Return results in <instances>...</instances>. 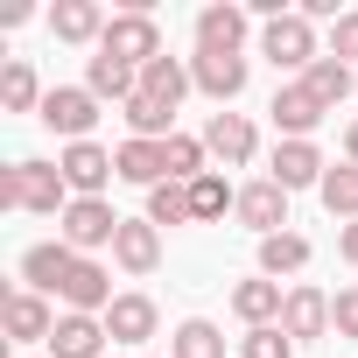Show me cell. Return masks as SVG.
Masks as SVG:
<instances>
[{
    "mask_svg": "<svg viewBox=\"0 0 358 358\" xmlns=\"http://www.w3.org/2000/svg\"><path fill=\"white\" fill-rule=\"evenodd\" d=\"M169 358H225V330H218V323H204V316L176 323V337H169Z\"/></svg>",
    "mask_w": 358,
    "mask_h": 358,
    "instance_id": "obj_28",
    "label": "cell"
},
{
    "mask_svg": "<svg viewBox=\"0 0 358 358\" xmlns=\"http://www.w3.org/2000/svg\"><path fill=\"white\" fill-rule=\"evenodd\" d=\"M106 337H113V330H106V316H78V309H71V316H57L50 358H99V351H106Z\"/></svg>",
    "mask_w": 358,
    "mask_h": 358,
    "instance_id": "obj_16",
    "label": "cell"
},
{
    "mask_svg": "<svg viewBox=\"0 0 358 358\" xmlns=\"http://www.w3.org/2000/svg\"><path fill=\"white\" fill-rule=\"evenodd\" d=\"M267 113H274L281 141H309V134L323 127V113H330V106H323V99H316V92L302 85V78H288V85L274 92V106H267Z\"/></svg>",
    "mask_w": 358,
    "mask_h": 358,
    "instance_id": "obj_6",
    "label": "cell"
},
{
    "mask_svg": "<svg viewBox=\"0 0 358 358\" xmlns=\"http://www.w3.org/2000/svg\"><path fill=\"white\" fill-rule=\"evenodd\" d=\"M120 225H127V218H120L106 197H71V211L57 218V239H64L71 253H85V260H92L99 246H113V239H120Z\"/></svg>",
    "mask_w": 358,
    "mask_h": 358,
    "instance_id": "obj_2",
    "label": "cell"
},
{
    "mask_svg": "<svg viewBox=\"0 0 358 358\" xmlns=\"http://www.w3.org/2000/svg\"><path fill=\"white\" fill-rule=\"evenodd\" d=\"M281 330H288L295 344H302V337H323V330H330V295L309 288V281H295L288 302H281Z\"/></svg>",
    "mask_w": 358,
    "mask_h": 358,
    "instance_id": "obj_11",
    "label": "cell"
},
{
    "mask_svg": "<svg viewBox=\"0 0 358 358\" xmlns=\"http://www.w3.org/2000/svg\"><path fill=\"white\" fill-rule=\"evenodd\" d=\"M155 323H162V316H155V302H148V295H120V302L106 309L113 344H148V337H155Z\"/></svg>",
    "mask_w": 358,
    "mask_h": 358,
    "instance_id": "obj_21",
    "label": "cell"
},
{
    "mask_svg": "<svg viewBox=\"0 0 358 358\" xmlns=\"http://www.w3.org/2000/svg\"><path fill=\"white\" fill-rule=\"evenodd\" d=\"M8 337H15V344H50V337H57V316H50V302H43L36 288H15V295H8Z\"/></svg>",
    "mask_w": 358,
    "mask_h": 358,
    "instance_id": "obj_15",
    "label": "cell"
},
{
    "mask_svg": "<svg viewBox=\"0 0 358 358\" xmlns=\"http://www.w3.org/2000/svg\"><path fill=\"white\" fill-rule=\"evenodd\" d=\"M113 260H120L127 274H155V267H162V225L127 218V225H120V239H113Z\"/></svg>",
    "mask_w": 358,
    "mask_h": 358,
    "instance_id": "obj_14",
    "label": "cell"
},
{
    "mask_svg": "<svg viewBox=\"0 0 358 358\" xmlns=\"http://www.w3.org/2000/svg\"><path fill=\"white\" fill-rule=\"evenodd\" d=\"M302 267H309V239H302V232H274V239H260V274H267V281L302 274Z\"/></svg>",
    "mask_w": 358,
    "mask_h": 358,
    "instance_id": "obj_27",
    "label": "cell"
},
{
    "mask_svg": "<svg viewBox=\"0 0 358 358\" xmlns=\"http://www.w3.org/2000/svg\"><path fill=\"white\" fill-rule=\"evenodd\" d=\"M71 267H78V253H71L64 239H43V246H29V253H22V274H29V288H36V295H57Z\"/></svg>",
    "mask_w": 358,
    "mask_h": 358,
    "instance_id": "obj_18",
    "label": "cell"
},
{
    "mask_svg": "<svg viewBox=\"0 0 358 358\" xmlns=\"http://www.w3.org/2000/svg\"><path fill=\"white\" fill-rule=\"evenodd\" d=\"M190 78H197V92H211L218 106H232V99L246 92V57H211V50H197V57H190Z\"/></svg>",
    "mask_w": 358,
    "mask_h": 358,
    "instance_id": "obj_12",
    "label": "cell"
},
{
    "mask_svg": "<svg viewBox=\"0 0 358 358\" xmlns=\"http://www.w3.org/2000/svg\"><path fill=\"white\" fill-rule=\"evenodd\" d=\"M99 57H120V64L148 71V64H155V57H169V50H162V29H155V15L127 8V15H113V22H106V36H99Z\"/></svg>",
    "mask_w": 358,
    "mask_h": 358,
    "instance_id": "obj_3",
    "label": "cell"
},
{
    "mask_svg": "<svg viewBox=\"0 0 358 358\" xmlns=\"http://www.w3.org/2000/svg\"><path fill=\"white\" fill-rule=\"evenodd\" d=\"M260 57L274 64V71H309L323 50H316V22L309 15H281V22H267L260 29Z\"/></svg>",
    "mask_w": 358,
    "mask_h": 358,
    "instance_id": "obj_4",
    "label": "cell"
},
{
    "mask_svg": "<svg viewBox=\"0 0 358 358\" xmlns=\"http://www.w3.org/2000/svg\"><path fill=\"white\" fill-rule=\"evenodd\" d=\"M148 225H197L190 218V183H155L148 190Z\"/></svg>",
    "mask_w": 358,
    "mask_h": 358,
    "instance_id": "obj_33",
    "label": "cell"
},
{
    "mask_svg": "<svg viewBox=\"0 0 358 358\" xmlns=\"http://www.w3.org/2000/svg\"><path fill=\"white\" fill-rule=\"evenodd\" d=\"M344 162H358V120H351V134H344Z\"/></svg>",
    "mask_w": 358,
    "mask_h": 358,
    "instance_id": "obj_38",
    "label": "cell"
},
{
    "mask_svg": "<svg viewBox=\"0 0 358 358\" xmlns=\"http://www.w3.org/2000/svg\"><path fill=\"white\" fill-rule=\"evenodd\" d=\"M239 358H295V337H288L281 323H260V330L239 337Z\"/></svg>",
    "mask_w": 358,
    "mask_h": 358,
    "instance_id": "obj_34",
    "label": "cell"
},
{
    "mask_svg": "<svg viewBox=\"0 0 358 358\" xmlns=\"http://www.w3.org/2000/svg\"><path fill=\"white\" fill-rule=\"evenodd\" d=\"M57 295H64L78 316H99V309H113V302H120V295H113V274H106L99 260H85V253H78V267L64 274V288H57Z\"/></svg>",
    "mask_w": 358,
    "mask_h": 358,
    "instance_id": "obj_9",
    "label": "cell"
},
{
    "mask_svg": "<svg viewBox=\"0 0 358 358\" xmlns=\"http://www.w3.org/2000/svg\"><path fill=\"white\" fill-rule=\"evenodd\" d=\"M246 232H260V239H274V232H288V190L274 183V176H267V183H246L239 190V211H232Z\"/></svg>",
    "mask_w": 358,
    "mask_h": 358,
    "instance_id": "obj_8",
    "label": "cell"
},
{
    "mask_svg": "<svg viewBox=\"0 0 358 358\" xmlns=\"http://www.w3.org/2000/svg\"><path fill=\"white\" fill-rule=\"evenodd\" d=\"M337 253H344V260H351V267H358V218H351V225H344V232H337Z\"/></svg>",
    "mask_w": 358,
    "mask_h": 358,
    "instance_id": "obj_37",
    "label": "cell"
},
{
    "mask_svg": "<svg viewBox=\"0 0 358 358\" xmlns=\"http://www.w3.org/2000/svg\"><path fill=\"white\" fill-rule=\"evenodd\" d=\"M43 99H50V92L36 85V71H29L22 57L0 71V106H8V113H43Z\"/></svg>",
    "mask_w": 358,
    "mask_h": 358,
    "instance_id": "obj_29",
    "label": "cell"
},
{
    "mask_svg": "<svg viewBox=\"0 0 358 358\" xmlns=\"http://www.w3.org/2000/svg\"><path fill=\"white\" fill-rule=\"evenodd\" d=\"M120 120H127V141H169V134H176V106H162V99H148V92H134V99L120 106Z\"/></svg>",
    "mask_w": 358,
    "mask_h": 358,
    "instance_id": "obj_20",
    "label": "cell"
},
{
    "mask_svg": "<svg viewBox=\"0 0 358 358\" xmlns=\"http://www.w3.org/2000/svg\"><path fill=\"white\" fill-rule=\"evenodd\" d=\"M330 323H337V337H358V281L330 295Z\"/></svg>",
    "mask_w": 358,
    "mask_h": 358,
    "instance_id": "obj_36",
    "label": "cell"
},
{
    "mask_svg": "<svg viewBox=\"0 0 358 358\" xmlns=\"http://www.w3.org/2000/svg\"><path fill=\"white\" fill-rule=\"evenodd\" d=\"M246 8H204L197 15V50H211V57H239V43H246Z\"/></svg>",
    "mask_w": 358,
    "mask_h": 358,
    "instance_id": "obj_17",
    "label": "cell"
},
{
    "mask_svg": "<svg viewBox=\"0 0 358 358\" xmlns=\"http://www.w3.org/2000/svg\"><path fill=\"white\" fill-rule=\"evenodd\" d=\"M92 120H99V99H92L85 85H57V92L43 99V127L64 134V141H92Z\"/></svg>",
    "mask_w": 358,
    "mask_h": 358,
    "instance_id": "obj_5",
    "label": "cell"
},
{
    "mask_svg": "<svg viewBox=\"0 0 358 358\" xmlns=\"http://www.w3.org/2000/svg\"><path fill=\"white\" fill-rule=\"evenodd\" d=\"M50 36H57V43H99V36H106V15H99V0H57V15H50Z\"/></svg>",
    "mask_w": 358,
    "mask_h": 358,
    "instance_id": "obj_22",
    "label": "cell"
},
{
    "mask_svg": "<svg viewBox=\"0 0 358 358\" xmlns=\"http://www.w3.org/2000/svg\"><path fill=\"white\" fill-rule=\"evenodd\" d=\"M162 155H169V183H197L211 148H204L197 134H169V141H162Z\"/></svg>",
    "mask_w": 358,
    "mask_h": 358,
    "instance_id": "obj_32",
    "label": "cell"
},
{
    "mask_svg": "<svg viewBox=\"0 0 358 358\" xmlns=\"http://www.w3.org/2000/svg\"><path fill=\"white\" fill-rule=\"evenodd\" d=\"M57 169H64V183H71V197H99L106 183H113V155L99 148V141H71L64 155H57Z\"/></svg>",
    "mask_w": 358,
    "mask_h": 358,
    "instance_id": "obj_7",
    "label": "cell"
},
{
    "mask_svg": "<svg viewBox=\"0 0 358 358\" xmlns=\"http://www.w3.org/2000/svg\"><path fill=\"white\" fill-rule=\"evenodd\" d=\"M197 78H190V64L183 57H155L148 71H141V92L148 99H162V106H183V92H190Z\"/></svg>",
    "mask_w": 358,
    "mask_h": 358,
    "instance_id": "obj_25",
    "label": "cell"
},
{
    "mask_svg": "<svg viewBox=\"0 0 358 358\" xmlns=\"http://www.w3.org/2000/svg\"><path fill=\"white\" fill-rule=\"evenodd\" d=\"M323 211L344 218V225L358 218V162H337V169L323 176Z\"/></svg>",
    "mask_w": 358,
    "mask_h": 358,
    "instance_id": "obj_31",
    "label": "cell"
},
{
    "mask_svg": "<svg viewBox=\"0 0 358 358\" xmlns=\"http://www.w3.org/2000/svg\"><path fill=\"white\" fill-rule=\"evenodd\" d=\"M302 85H309L323 106H337L344 92H358V71H351V64H337V57H316V64L302 71Z\"/></svg>",
    "mask_w": 358,
    "mask_h": 358,
    "instance_id": "obj_30",
    "label": "cell"
},
{
    "mask_svg": "<svg viewBox=\"0 0 358 358\" xmlns=\"http://www.w3.org/2000/svg\"><path fill=\"white\" fill-rule=\"evenodd\" d=\"M113 169L127 176V183H169V155H162V141H120V155H113Z\"/></svg>",
    "mask_w": 358,
    "mask_h": 358,
    "instance_id": "obj_23",
    "label": "cell"
},
{
    "mask_svg": "<svg viewBox=\"0 0 358 358\" xmlns=\"http://www.w3.org/2000/svg\"><path fill=\"white\" fill-rule=\"evenodd\" d=\"M225 211H239V190L225 183L218 169H204L197 183H190V218H197V225H211V218H225Z\"/></svg>",
    "mask_w": 358,
    "mask_h": 358,
    "instance_id": "obj_26",
    "label": "cell"
},
{
    "mask_svg": "<svg viewBox=\"0 0 358 358\" xmlns=\"http://www.w3.org/2000/svg\"><path fill=\"white\" fill-rule=\"evenodd\" d=\"M85 92H92V99H120V106H127V99L141 92V71H134V64H120V57H92Z\"/></svg>",
    "mask_w": 358,
    "mask_h": 358,
    "instance_id": "obj_24",
    "label": "cell"
},
{
    "mask_svg": "<svg viewBox=\"0 0 358 358\" xmlns=\"http://www.w3.org/2000/svg\"><path fill=\"white\" fill-rule=\"evenodd\" d=\"M323 176H330V162H323L316 141H281L274 148V183L281 190H309V183L323 190Z\"/></svg>",
    "mask_w": 358,
    "mask_h": 358,
    "instance_id": "obj_10",
    "label": "cell"
},
{
    "mask_svg": "<svg viewBox=\"0 0 358 358\" xmlns=\"http://www.w3.org/2000/svg\"><path fill=\"white\" fill-rule=\"evenodd\" d=\"M0 211H36V218H64L71 211V183L57 162H15L0 169Z\"/></svg>",
    "mask_w": 358,
    "mask_h": 358,
    "instance_id": "obj_1",
    "label": "cell"
},
{
    "mask_svg": "<svg viewBox=\"0 0 358 358\" xmlns=\"http://www.w3.org/2000/svg\"><path fill=\"white\" fill-rule=\"evenodd\" d=\"M281 281H267V274H253V281H239L232 288V316L246 323V330H260V323H281Z\"/></svg>",
    "mask_w": 358,
    "mask_h": 358,
    "instance_id": "obj_19",
    "label": "cell"
},
{
    "mask_svg": "<svg viewBox=\"0 0 358 358\" xmlns=\"http://www.w3.org/2000/svg\"><path fill=\"white\" fill-rule=\"evenodd\" d=\"M330 57H337V64H358V8L330 22Z\"/></svg>",
    "mask_w": 358,
    "mask_h": 358,
    "instance_id": "obj_35",
    "label": "cell"
},
{
    "mask_svg": "<svg viewBox=\"0 0 358 358\" xmlns=\"http://www.w3.org/2000/svg\"><path fill=\"white\" fill-rule=\"evenodd\" d=\"M253 120L246 113H211V127H204V148L225 162V169H239V162H253Z\"/></svg>",
    "mask_w": 358,
    "mask_h": 358,
    "instance_id": "obj_13",
    "label": "cell"
}]
</instances>
